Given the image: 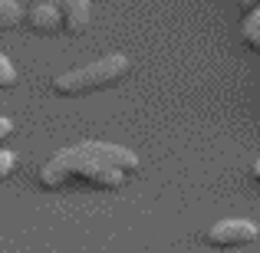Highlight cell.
Instances as JSON below:
<instances>
[{
	"label": "cell",
	"mask_w": 260,
	"mask_h": 253,
	"mask_svg": "<svg viewBox=\"0 0 260 253\" xmlns=\"http://www.w3.org/2000/svg\"><path fill=\"white\" fill-rule=\"evenodd\" d=\"M128 174H122L119 168H112L99 155L95 141H79V145L63 148L59 155H53L43 168H40V188L59 191L70 184H86L95 191H119L125 184Z\"/></svg>",
	"instance_id": "obj_1"
},
{
	"label": "cell",
	"mask_w": 260,
	"mask_h": 253,
	"mask_svg": "<svg viewBox=\"0 0 260 253\" xmlns=\"http://www.w3.org/2000/svg\"><path fill=\"white\" fill-rule=\"evenodd\" d=\"M132 73V59L125 53H109L102 59H92L86 66H76V69L63 73V76L53 79V92L59 99H83V95L102 92V89L119 86L122 79Z\"/></svg>",
	"instance_id": "obj_2"
},
{
	"label": "cell",
	"mask_w": 260,
	"mask_h": 253,
	"mask_svg": "<svg viewBox=\"0 0 260 253\" xmlns=\"http://www.w3.org/2000/svg\"><path fill=\"white\" fill-rule=\"evenodd\" d=\"M257 234H260L257 224L247 221V217H224V221H217L214 227L208 230L204 240H208L211 247L231 250V247H247V243H254Z\"/></svg>",
	"instance_id": "obj_3"
},
{
	"label": "cell",
	"mask_w": 260,
	"mask_h": 253,
	"mask_svg": "<svg viewBox=\"0 0 260 253\" xmlns=\"http://www.w3.org/2000/svg\"><path fill=\"white\" fill-rule=\"evenodd\" d=\"M46 4L59 7L63 13V30L79 37V33L89 30V20H92V4L89 0H46Z\"/></svg>",
	"instance_id": "obj_4"
},
{
	"label": "cell",
	"mask_w": 260,
	"mask_h": 253,
	"mask_svg": "<svg viewBox=\"0 0 260 253\" xmlns=\"http://www.w3.org/2000/svg\"><path fill=\"white\" fill-rule=\"evenodd\" d=\"M26 26L33 33H56V30H63V13H59V7L40 0V4H33L26 10Z\"/></svg>",
	"instance_id": "obj_5"
},
{
	"label": "cell",
	"mask_w": 260,
	"mask_h": 253,
	"mask_svg": "<svg viewBox=\"0 0 260 253\" xmlns=\"http://www.w3.org/2000/svg\"><path fill=\"white\" fill-rule=\"evenodd\" d=\"M26 23V7L20 0H0V30H17Z\"/></svg>",
	"instance_id": "obj_6"
},
{
	"label": "cell",
	"mask_w": 260,
	"mask_h": 253,
	"mask_svg": "<svg viewBox=\"0 0 260 253\" xmlns=\"http://www.w3.org/2000/svg\"><path fill=\"white\" fill-rule=\"evenodd\" d=\"M241 37H244V43H247L250 50L260 53V10L247 13V20H244V26H241Z\"/></svg>",
	"instance_id": "obj_7"
},
{
	"label": "cell",
	"mask_w": 260,
	"mask_h": 253,
	"mask_svg": "<svg viewBox=\"0 0 260 253\" xmlns=\"http://www.w3.org/2000/svg\"><path fill=\"white\" fill-rule=\"evenodd\" d=\"M17 66L10 63V56H4V53H0V89H13L17 86Z\"/></svg>",
	"instance_id": "obj_8"
},
{
	"label": "cell",
	"mask_w": 260,
	"mask_h": 253,
	"mask_svg": "<svg viewBox=\"0 0 260 253\" xmlns=\"http://www.w3.org/2000/svg\"><path fill=\"white\" fill-rule=\"evenodd\" d=\"M13 168H17V155L0 148V181H7V177L13 174Z\"/></svg>",
	"instance_id": "obj_9"
},
{
	"label": "cell",
	"mask_w": 260,
	"mask_h": 253,
	"mask_svg": "<svg viewBox=\"0 0 260 253\" xmlns=\"http://www.w3.org/2000/svg\"><path fill=\"white\" fill-rule=\"evenodd\" d=\"M13 135V122L10 119H4V115H0V145H4L7 138H10Z\"/></svg>",
	"instance_id": "obj_10"
},
{
	"label": "cell",
	"mask_w": 260,
	"mask_h": 253,
	"mask_svg": "<svg viewBox=\"0 0 260 253\" xmlns=\"http://www.w3.org/2000/svg\"><path fill=\"white\" fill-rule=\"evenodd\" d=\"M237 4H241L247 13H250V10H260V0H237Z\"/></svg>",
	"instance_id": "obj_11"
},
{
	"label": "cell",
	"mask_w": 260,
	"mask_h": 253,
	"mask_svg": "<svg viewBox=\"0 0 260 253\" xmlns=\"http://www.w3.org/2000/svg\"><path fill=\"white\" fill-rule=\"evenodd\" d=\"M254 177L260 181V161H254Z\"/></svg>",
	"instance_id": "obj_12"
}]
</instances>
